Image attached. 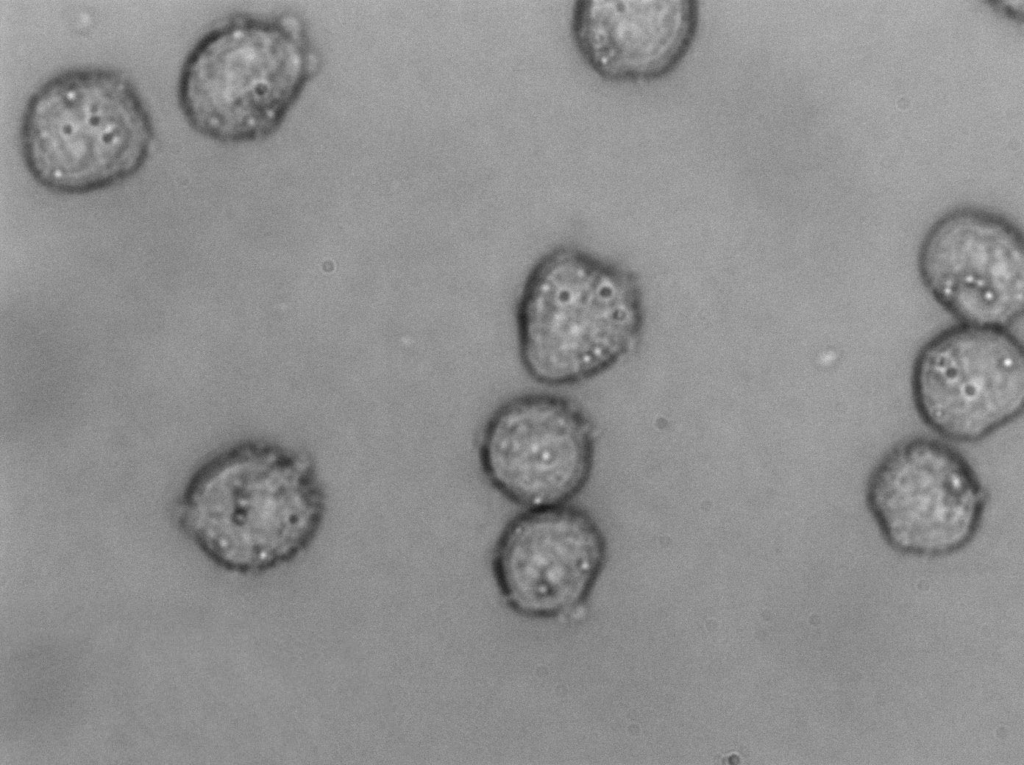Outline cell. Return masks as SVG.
Returning <instances> with one entry per match:
<instances>
[{
  "label": "cell",
  "mask_w": 1024,
  "mask_h": 765,
  "mask_svg": "<svg viewBox=\"0 0 1024 765\" xmlns=\"http://www.w3.org/2000/svg\"><path fill=\"white\" fill-rule=\"evenodd\" d=\"M327 498L314 460L266 439L235 443L190 480L179 508L186 533L215 564L259 574L298 557L325 519Z\"/></svg>",
  "instance_id": "obj_1"
},
{
  "label": "cell",
  "mask_w": 1024,
  "mask_h": 765,
  "mask_svg": "<svg viewBox=\"0 0 1024 765\" xmlns=\"http://www.w3.org/2000/svg\"><path fill=\"white\" fill-rule=\"evenodd\" d=\"M317 64L297 16L235 14L210 28L187 54L178 104L189 126L208 139L260 141L281 127Z\"/></svg>",
  "instance_id": "obj_2"
},
{
  "label": "cell",
  "mask_w": 1024,
  "mask_h": 765,
  "mask_svg": "<svg viewBox=\"0 0 1024 765\" xmlns=\"http://www.w3.org/2000/svg\"><path fill=\"white\" fill-rule=\"evenodd\" d=\"M151 115L122 72L78 67L55 74L29 97L19 140L23 162L43 188L79 195L136 174L154 142Z\"/></svg>",
  "instance_id": "obj_3"
},
{
  "label": "cell",
  "mask_w": 1024,
  "mask_h": 765,
  "mask_svg": "<svg viewBox=\"0 0 1024 765\" xmlns=\"http://www.w3.org/2000/svg\"><path fill=\"white\" fill-rule=\"evenodd\" d=\"M515 319L526 374L563 387L603 373L628 351L640 309L626 273L580 248L559 246L530 269Z\"/></svg>",
  "instance_id": "obj_4"
},
{
  "label": "cell",
  "mask_w": 1024,
  "mask_h": 765,
  "mask_svg": "<svg viewBox=\"0 0 1024 765\" xmlns=\"http://www.w3.org/2000/svg\"><path fill=\"white\" fill-rule=\"evenodd\" d=\"M865 499L893 548L939 556L974 537L984 517L987 492L960 452L920 436L898 443L884 455L870 474Z\"/></svg>",
  "instance_id": "obj_5"
},
{
  "label": "cell",
  "mask_w": 1024,
  "mask_h": 765,
  "mask_svg": "<svg viewBox=\"0 0 1024 765\" xmlns=\"http://www.w3.org/2000/svg\"><path fill=\"white\" fill-rule=\"evenodd\" d=\"M594 453V429L583 409L567 397L543 392L499 405L478 444L485 478L522 510L571 503L590 479Z\"/></svg>",
  "instance_id": "obj_6"
},
{
  "label": "cell",
  "mask_w": 1024,
  "mask_h": 765,
  "mask_svg": "<svg viewBox=\"0 0 1024 765\" xmlns=\"http://www.w3.org/2000/svg\"><path fill=\"white\" fill-rule=\"evenodd\" d=\"M911 387L920 418L937 434L982 440L1022 413V346L1007 329L962 324L922 348Z\"/></svg>",
  "instance_id": "obj_7"
},
{
  "label": "cell",
  "mask_w": 1024,
  "mask_h": 765,
  "mask_svg": "<svg viewBox=\"0 0 1024 765\" xmlns=\"http://www.w3.org/2000/svg\"><path fill=\"white\" fill-rule=\"evenodd\" d=\"M606 557L595 519L571 503L522 510L499 534L491 569L500 595L514 613L554 619L588 599Z\"/></svg>",
  "instance_id": "obj_8"
},
{
  "label": "cell",
  "mask_w": 1024,
  "mask_h": 765,
  "mask_svg": "<svg viewBox=\"0 0 1024 765\" xmlns=\"http://www.w3.org/2000/svg\"><path fill=\"white\" fill-rule=\"evenodd\" d=\"M919 271L935 300L964 325L1007 329L1022 315V236L998 214L962 208L941 217L923 240Z\"/></svg>",
  "instance_id": "obj_9"
},
{
  "label": "cell",
  "mask_w": 1024,
  "mask_h": 765,
  "mask_svg": "<svg viewBox=\"0 0 1024 765\" xmlns=\"http://www.w3.org/2000/svg\"><path fill=\"white\" fill-rule=\"evenodd\" d=\"M693 0H579L571 30L577 50L602 78L647 81L671 72L698 27Z\"/></svg>",
  "instance_id": "obj_10"
}]
</instances>
